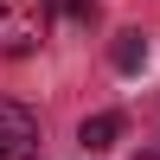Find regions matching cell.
I'll return each mask as SVG.
<instances>
[{
  "instance_id": "obj_3",
  "label": "cell",
  "mask_w": 160,
  "mask_h": 160,
  "mask_svg": "<svg viewBox=\"0 0 160 160\" xmlns=\"http://www.w3.org/2000/svg\"><path fill=\"white\" fill-rule=\"evenodd\" d=\"M115 135H122V115H90V122L77 128V141H83L90 154H102V148H115Z\"/></svg>"
},
{
  "instance_id": "obj_1",
  "label": "cell",
  "mask_w": 160,
  "mask_h": 160,
  "mask_svg": "<svg viewBox=\"0 0 160 160\" xmlns=\"http://www.w3.org/2000/svg\"><path fill=\"white\" fill-rule=\"evenodd\" d=\"M45 32H51V0H0V51L7 58L38 51Z\"/></svg>"
},
{
  "instance_id": "obj_6",
  "label": "cell",
  "mask_w": 160,
  "mask_h": 160,
  "mask_svg": "<svg viewBox=\"0 0 160 160\" xmlns=\"http://www.w3.org/2000/svg\"><path fill=\"white\" fill-rule=\"evenodd\" d=\"M141 160H148V154H141Z\"/></svg>"
},
{
  "instance_id": "obj_2",
  "label": "cell",
  "mask_w": 160,
  "mask_h": 160,
  "mask_svg": "<svg viewBox=\"0 0 160 160\" xmlns=\"http://www.w3.org/2000/svg\"><path fill=\"white\" fill-rule=\"evenodd\" d=\"M38 154V122L32 109H19V102L0 96V160H32Z\"/></svg>"
},
{
  "instance_id": "obj_5",
  "label": "cell",
  "mask_w": 160,
  "mask_h": 160,
  "mask_svg": "<svg viewBox=\"0 0 160 160\" xmlns=\"http://www.w3.org/2000/svg\"><path fill=\"white\" fill-rule=\"evenodd\" d=\"M64 13H71V19H83V26H90V19H96V0H64Z\"/></svg>"
},
{
  "instance_id": "obj_4",
  "label": "cell",
  "mask_w": 160,
  "mask_h": 160,
  "mask_svg": "<svg viewBox=\"0 0 160 160\" xmlns=\"http://www.w3.org/2000/svg\"><path fill=\"white\" fill-rule=\"evenodd\" d=\"M141 64H148V38H141V32H122V38H115V71H141Z\"/></svg>"
}]
</instances>
